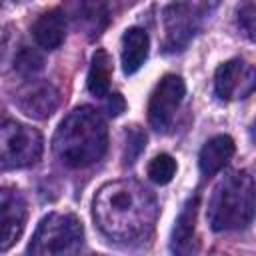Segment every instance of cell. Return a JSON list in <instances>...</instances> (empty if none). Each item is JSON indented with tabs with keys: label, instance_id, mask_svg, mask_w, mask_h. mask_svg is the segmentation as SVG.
I'll return each instance as SVG.
<instances>
[{
	"label": "cell",
	"instance_id": "cell-1",
	"mask_svg": "<svg viewBox=\"0 0 256 256\" xmlns=\"http://www.w3.org/2000/svg\"><path fill=\"white\" fill-rule=\"evenodd\" d=\"M98 228L112 240L136 242L146 238L158 218L156 196L140 182L124 178L98 188L92 200Z\"/></svg>",
	"mask_w": 256,
	"mask_h": 256
},
{
	"label": "cell",
	"instance_id": "cell-2",
	"mask_svg": "<svg viewBox=\"0 0 256 256\" xmlns=\"http://www.w3.org/2000/svg\"><path fill=\"white\" fill-rule=\"evenodd\" d=\"M52 150L68 168H88L96 164L108 150L106 120L92 106H78L58 124Z\"/></svg>",
	"mask_w": 256,
	"mask_h": 256
},
{
	"label": "cell",
	"instance_id": "cell-3",
	"mask_svg": "<svg viewBox=\"0 0 256 256\" xmlns=\"http://www.w3.org/2000/svg\"><path fill=\"white\" fill-rule=\"evenodd\" d=\"M254 176L248 170H232L220 178L208 200V224L214 232L242 230L252 224L256 208Z\"/></svg>",
	"mask_w": 256,
	"mask_h": 256
},
{
	"label": "cell",
	"instance_id": "cell-4",
	"mask_svg": "<svg viewBox=\"0 0 256 256\" xmlns=\"http://www.w3.org/2000/svg\"><path fill=\"white\" fill-rule=\"evenodd\" d=\"M84 228L82 222L70 212H50L46 214L28 244V252L36 256H58L76 254L82 248Z\"/></svg>",
	"mask_w": 256,
	"mask_h": 256
},
{
	"label": "cell",
	"instance_id": "cell-5",
	"mask_svg": "<svg viewBox=\"0 0 256 256\" xmlns=\"http://www.w3.org/2000/svg\"><path fill=\"white\" fill-rule=\"evenodd\" d=\"M44 150L42 134L16 120L0 124V164L6 168H26L40 160Z\"/></svg>",
	"mask_w": 256,
	"mask_h": 256
},
{
	"label": "cell",
	"instance_id": "cell-6",
	"mask_svg": "<svg viewBox=\"0 0 256 256\" xmlns=\"http://www.w3.org/2000/svg\"><path fill=\"white\" fill-rule=\"evenodd\" d=\"M186 94V84L178 74H166L160 78L148 100V122L156 132H164L182 104Z\"/></svg>",
	"mask_w": 256,
	"mask_h": 256
},
{
	"label": "cell",
	"instance_id": "cell-7",
	"mask_svg": "<svg viewBox=\"0 0 256 256\" xmlns=\"http://www.w3.org/2000/svg\"><path fill=\"white\" fill-rule=\"evenodd\" d=\"M256 84L254 66L242 58L222 62L214 72V90L222 100H238L252 94Z\"/></svg>",
	"mask_w": 256,
	"mask_h": 256
},
{
	"label": "cell",
	"instance_id": "cell-8",
	"mask_svg": "<svg viewBox=\"0 0 256 256\" xmlns=\"http://www.w3.org/2000/svg\"><path fill=\"white\" fill-rule=\"evenodd\" d=\"M62 12L88 40L98 38L110 24L108 0H64Z\"/></svg>",
	"mask_w": 256,
	"mask_h": 256
},
{
	"label": "cell",
	"instance_id": "cell-9",
	"mask_svg": "<svg viewBox=\"0 0 256 256\" xmlns=\"http://www.w3.org/2000/svg\"><path fill=\"white\" fill-rule=\"evenodd\" d=\"M16 104L26 116L34 120H44L56 112L60 104V92L54 84L46 80H30L16 94Z\"/></svg>",
	"mask_w": 256,
	"mask_h": 256
},
{
	"label": "cell",
	"instance_id": "cell-10",
	"mask_svg": "<svg viewBox=\"0 0 256 256\" xmlns=\"http://www.w3.org/2000/svg\"><path fill=\"white\" fill-rule=\"evenodd\" d=\"M202 16L190 4H170L164 8V30L166 48L176 52L182 50L198 30V20Z\"/></svg>",
	"mask_w": 256,
	"mask_h": 256
},
{
	"label": "cell",
	"instance_id": "cell-11",
	"mask_svg": "<svg viewBox=\"0 0 256 256\" xmlns=\"http://www.w3.org/2000/svg\"><path fill=\"white\" fill-rule=\"evenodd\" d=\"M26 202L14 190H0V252L10 250L24 232Z\"/></svg>",
	"mask_w": 256,
	"mask_h": 256
},
{
	"label": "cell",
	"instance_id": "cell-12",
	"mask_svg": "<svg viewBox=\"0 0 256 256\" xmlns=\"http://www.w3.org/2000/svg\"><path fill=\"white\" fill-rule=\"evenodd\" d=\"M32 36L36 44L44 50H56L66 38V16L60 8H52L38 16L32 26Z\"/></svg>",
	"mask_w": 256,
	"mask_h": 256
},
{
	"label": "cell",
	"instance_id": "cell-13",
	"mask_svg": "<svg viewBox=\"0 0 256 256\" xmlns=\"http://www.w3.org/2000/svg\"><path fill=\"white\" fill-rule=\"evenodd\" d=\"M150 52V38L144 28L132 26L124 30L122 34V50H120V60H122V70L124 74H134L142 68Z\"/></svg>",
	"mask_w": 256,
	"mask_h": 256
},
{
	"label": "cell",
	"instance_id": "cell-14",
	"mask_svg": "<svg viewBox=\"0 0 256 256\" xmlns=\"http://www.w3.org/2000/svg\"><path fill=\"white\" fill-rule=\"evenodd\" d=\"M236 152V144L228 134H218L212 136L200 150L198 154V166L200 172L204 176H214L216 172H220L228 160L234 156Z\"/></svg>",
	"mask_w": 256,
	"mask_h": 256
},
{
	"label": "cell",
	"instance_id": "cell-15",
	"mask_svg": "<svg viewBox=\"0 0 256 256\" xmlns=\"http://www.w3.org/2000/svg\"><path fill=\"white\" fill-rule=\"evenodd\" d=\"M198 204H200V196L194 194L182 206V210H180V214L176 218V226L172 230V250L174 252H190L192 250V238H194V228H196Z\"/></svg>",
	"mask_w": 256,
	"mask_h": 256
},
{
	"label": "cell",
	"instance_id": "cell-16",
	"mask_svg": "<svg viewBox=\"0 0 256 256\" xmlns=\"http://www.w3.org/2000/svg\"><path fill=\"white\" fill-rule=\"evenodd\" d=\"M110 78H112V58L106 50L98 48L92 56L90 62V70H88V80L86 86L90 90V94L104 98L110 92Z\"/></svg>",
	"mask_w": 256,
	"mask_h": 256
},
{
	"label": "cell",
	"instance_id": "cell-17",
	"mask_svg": "<svg viewBox=\"0 0 256 256\" xmlns=\"http://www.w3.org/2000/svg\"><path fill=\"white\" fill-rule=\"evenodd\" d=\"M176 160L170 156V154H166V152H162V154H158V156H154L152 160H150V164H148V178L154 182V184H168L172 178H174V174H176Z\"/></svg>",
	"mask_w": 256,
	"mask_h": 256
},
{
	"label": "cell",
	"instance_id": "cell-18",
	"mask_svg": "<svg viewBox=\"0 0 256 256\" xmlns=\"http://www.w3.org/2000/svg\"><path fill=\"white\" fill-rule=\"evenodd\" d=\"M42 68H44V56H42L38 50H34V48L24 46V48H20V52L14 56V70H16L20 76L30 78V76L38 74Z\"/></svg>",
	"mask_w": 256,
	"mask_h": 256
},
{
	"label": "cell",
	"instance_id": "cell-19",
	"mask_svg": "<svg viewBox=\"0 0 256 256\" xmlns=\"http://www.w3.org/2000/svg\"><path fill=\"white\" fill-rule=\"evenodd\" d=\"M126 144H124V164H132L140 152L146 148V134L138 126H130L126 130Z\"/></svg>",
	"mask_w": 256,
	"mask_h": 256
},
{
	"label": "cell",
	"instance_id": "cell-20",
	"mask_svg": "<svg viewBox=\"0 0 256 256\" xmlns=\"http://www.w3.org/2000/svg\"><path fill=\"white\" fill-rule=\"evenodd\" d=\"M238 22H240V26L244 28L246 36L252 40V38H254V4H252V0H248V2L238 10Z\"/></svg>",
	"mask_w": 256,
	"mask_h": 256
},
{
	"label": "cell",
	"instance_id": "cell-21",
	"mask_svg": "<svg viewBox=\"0 0 256 256\" xmlns=\"http://www.w3.org/2000/svg\"><path fill=\"white\" fill-rule=\"evenodd\" d=\"M106 110L110 116H120L124 110H126V100L120 92H114V94H106Z\"/></svg>",
	"mask_w": 256,
	"mask_h": 256
},
{
	"label": "cell",
	"instance_id": "cell-22",
	"mask_svg": "<svg viewBox=\"0 0 256 256\" xmlns=\"http://www.w3.org/2000/svg\"><path fill=\"white\" fill-rule=\"evenodd\" d=\"M220 2H222V0H192V4H190V6H192L200 16H204V14L212 12Z\"/></svg>",
	"mask_w": 256,
	"mask_h": 256
},
{
	"label": "cell",
	"instance_id": "cell-23",
	"mask_svg": "<svg viewBox=\"0 0 256 256\" xmlns=\"http://www.w3.org/2000/svg\"><path fill=\"white\" fill-rule=\"evenodd\" d=\"M0 6H2V0H0Z\"/></svg>",
	"mask_w": 256,
	"mask_h": 256
}]
</instances>
